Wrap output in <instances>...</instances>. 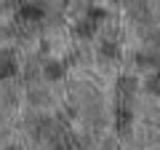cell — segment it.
I'll list each match as a JSON object with an SVG mask.
<instances>
[{
	"label": "cell",
	"mask_w": 160,
	"mask_h": 150,
	"mask_svg": "<svg viewBox=\"0 0 160 150\" xmlns=\"http://www.w3.org/2000/svg\"><path fill=\"white\" fill-rule=\"evenodd\" d=\"M147 91L155 94V97H160V70L149 72V78H147Z\"/></svg>",
	"instance_id": "52a82bcc"
},
{
	"label": "cell",
	"mask_w": 160,
	"mask_h": 150,
	"mask_svg": "<svg viewBox=\"0 0 160 150\" xmlns=\"http://www.w3.org/2000/svg\"><path fill=\"white\" fill-rule=\"evenodd\" d=\"M75 3H78V8H88V3H91V0H75Z\"/></svg>",
	"instance_id": "9c48e42d"
},
{
	"label": "cell",
	"mask_w": 160,
	"mask_h": 150,
	"mask_svg": "<svg viewBox=\"0 0 160 150\" xmlns=\"http://www.w3.org/2000/svg\"><path fill=\"white\" fill-rule=\"evenodd\" d=\"M136 64H139V67H149V70H158L160 67V56H158V54H155V51H144V54H139V56H136Z\"/></svg>",
	"instance_id": "277c9868"
},
{
	"label": "cell",
	"mask_w": 160,
	"mask_h": 150,
	"mask_svg": "<svg viewBox=\"0 0 160 150\" xmlns=\"http://www.w3.org/2000/svg\"><path fill=\"white\" fill-rule=\"evenodd\" d=\"M128 16L133 19V22H139V24H147L149 22V11H147V6L144 3H131V8H128Z\"/></svg>",
	"instance_id": "3957f363"
},
{
	"label": "cell",
	"mask_w": 160,
	"mask_h": 150,
	"mask_svg": "<svg viewBox=\"0 0 160 150\" xmlns=\"http://www.w3.org/2000/svg\"><path fill=\"white\" fill-rule=\"evenodd\" d=\"M43 75L51 78V81L62 78V64H59V62H46V64H43Z\"/></svg>",
	"instance_id": "5b68a950"
},
{
	"label": "cell",
	"mask_w": 160,
	"mask_h": 150,
	"mask_svg": "<svg viewBox=\"0 0 160 150\" xmlns=\"http://www.w3.org/2000/svg\"><path fill=\"white\" fill-rule=\"evenodd\" d=\"M93 29H96V19L93 16H86L78 24V35H83V38H86V35H93Z\"/></svg>",
	"instance_id": "8992f818"
},
{
	"label": "cell",
	"mask_w": 160,
	"mask_h": 150,
	"mask_svg": "<svg viewBox=\"0 0 160 150\" xmlns=\"http://www.w3.org/2000/svg\"><path fill=\"white\" fill-rule=\"evenodd\" d=\"M133 91H136V81L131 75H123L118 81V107H128L133 99Z\"/></svg>",
	"instance_id": "6da1fadb"
},
{
	"label": "cell",
	"mask_w": 160,
	"mask_h": 150,
	"mask_svg": "<svg viewBox=\"0 0 160 150\" xmlns=\"http://www.w3.org/2000/svg\"><path fill=\"white\" fill-rule=\"evenodd\" d=\"M102 56H118V46H115V43H104L102 46Z\"/></svg>",
	"instance_id": "ba28073f"
},
{
	"label": "cell",
	"mask_w": 160,
	"mask_h": 150,
	"mask_svg": "<svg viewBox=\"0 0 160 150\" xmlns=\"http://www.w3.org/2000/svg\"><path fill=\"white\" fill-rule=\"evenodd\" d=\"M16 72V59L13 51H0V78H8V75Z\"/></svg>",
	"instance_id": "7a4b0ae2"
}]
</instances>
